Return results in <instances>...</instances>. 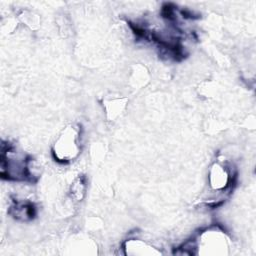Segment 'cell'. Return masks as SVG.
<instances>
[{
    "instance_id": "obj_2",
    "label": "cell",
    "mask_w": 256,
    "mask_h": 256,
    "mask_svg": "<svg viewBox=\"0 0 256 256\" xmlns=\"http://www.w3.org/2000/svg\"><path fill=\"white\" fill-rule=\"evenodd\" d=\"M79 149L77 131L73 127L67 128L54 145V158L63 163L71 161L78 155Z\"/></svg>"
},
{
    "instance_id": "obj_4",
    "label": "cell",
    "mask_w": 256,
    "mask_h": 256,
    "mask_svg": "<svg viewBox=\"0 0 256 256\" xmlns=\"http://www.w3.org/2000/svg\"><path fill=\"white\" fill-rule=\"evenodd\" d=\"M10 213L19 220H30L35 216V208L32 203L29 202H18L15 201L11 206Z\"/></svg>"
},
{
    "instance_id": "obj_5",
    "label": "cell",
    "mask_w": 256,
    "mask_h": 256,
    "mask_svg": "<svg viewBox=\"0 0 256 256\" xmlns=\"http://www.w3.org/2000/svg\"><path fill=\"white\" fill-rule=\"evenodd\" d=\"M72 195L73 197H75L76 199H81L83 194H84V190H85V182L84 180L80 177L76 180V182L72 185Z\"/></svg>"
},
{
    "instance_id": "obj_3",
    "label": "cell",
    "mask_w": 256,
    "mask_h": 256,
    "mask_svg": "<svg viewBox=\"0 0 256 256\" xmlns=\"http://www.w3.org/2000/svg\"><path fill=\"white\" fill-rule=\"evenodd\" d=\"M232 182L228 171L220 164H214L210 172V185L213 189H225Z\"/></svg>"
},
{
    "instance_id": "obj_1",
    "label": "cell",
    "mask_w": 256,
    "mask_h": 256,
    "mask_svg": "<svg viewBox=\"0 0 256 256\" xmlns=\"http://www.w3.org/2000/svg\"><path fill=\"white\" fill-rule=\"evenodd\" d=\"M31 159L20 152L11 144H2L1 152V176L7 180L32 179L29 164Z\"/></svg>"
}]
</instances>
